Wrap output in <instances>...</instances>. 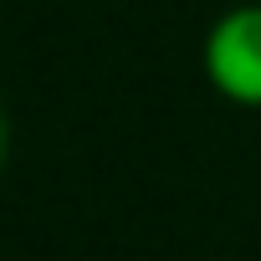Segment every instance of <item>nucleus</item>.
Here are the masks:
<instances>
[{
  "instance_id": "f257e3e1",
  "label": "nucleus",
  "mask_w": 261,
  "mask_h": 261,
  "mask_svg": "<svg viewBox=\"0 0 261 261\" xmlns=\"http://www.w3.org/2000/svg\"><path fill=\"white\" fill-rule=\"evenodd\" d=\"M200 67L215 97L261 113V0L230 6L210 21L200 41Z\"/></svg>"
},
{
  "instance_id": "f03ea898",
  "label": "nucleus",
  "mask_w": 261,
  "mask_h": 261,
  "mask_svg": "<svg viewBox=\"0 0 261 261\" xmlns=\"http://www.w3.org/2000/svg\"><path fill=\"white\" fill-rule=\"evenodd\" d=\"M6 149H11V128H6V113H0V169H6Z\"/></svg>"
}]
</instances>
